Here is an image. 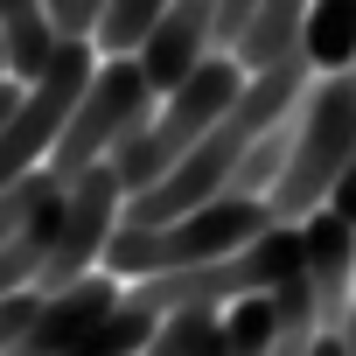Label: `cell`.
<instances>
[{"label":"cell","mask_w":356,"mask_h":356,"mask_svg":"<svg viewBox=\"0 0 356 356\" xmlns=\"http://www.w3.org/2000/svg\"><path fill=\"white\" fill-rule=\"evenodd\" d=\"M245 77H252V70H245L238 56H210L182 91H168L161 112H154L140 133H126V140L112 147V175L126 182V196H147L154 182H168V175L182 168L210 133H217V119L238 105Z\"/></svg>","instance_id":"cell-1"},{"label":"cell","mask_w":356,"mask_h":356,"mask_svg":"<svg viewBox=\"0 0 356 356\" xmlns=\"http://www.w3.org/2000/svg\"><path fill=\"white\" fill-rule=\"evenodd\" d=\"M266 231H273V203H259V196H217V203L175 217V224H161V231L119 224L112 245H105V259H98V273L140 286V280H161V273H189V266L231 259V252H245V245L266 238Z\"/></svg>","instance_id":"cell-2"},{"label":"cell","mask_w":356,"mask_h":356,"mask_svg":"<svg viewBox=\"0 0 356 356\" xmlns=\"http://www.w3.org/2000/svg\"><path fill=\"white\" fill-rule=\"evenodd\" d=\"M356 154V63L335 77H314V91L293 112V161L273 189V224H307L314 210H328L342 168Z\"/></svg>","instance_id":"cell-3"},{"label":"cell","mask_w":356,"mask_h":356,"mask_svg":"<svg viewBox=\"0 0 356 356\" xmlns=\"http://www.w3.org/2000/svg\"><path fill=\"white\" fill-rule=\"evenodd\" d=\"M154 112H161V91L147 84L140 56H105L98 77L84 84V98H77V112H70L56 154H49V175L70 189L77 175H91L98 161H112V147H119L126 133H140Z\"/></svg>","instance_id":"cell-4"},{"label":"cell","mask_w":356,"mask_h":356,"mask_svg":"<svg viewBox=\"0 0 356 356\" xmlns=\"http://www.w3.org/2000/svg\"><path fill=\"white\" fill-rule=\"evenodd\" d=\"M119 224H126V182L112 175V161H98L91 175H77L70 196H63V224H56V245L42 259L35 293H63L84 273H98V259H105V245H112Z\"/></svg>","instance_id":"cell-5"},{"label":"cell","mask_w":356,"mask_h":356,"mask_svg":"<svg viewBox=\"0 0 356 356\" xmlns=\"http://www.w3.org/2000/svg\"><path fill=\"white\" fill-rule=\"evenodd\" d=\"M307 252V293H314V328H342L349 293H356V224L342 210H314L300 224Z\"/></svg>","instance_id":"cell-6"},{"label":"cell","mask_w":356,"mask_h":356,"mask_svg":"<svg viewBox=\"0 0 356 356\" xmlns=\"http://www.w3.org/2000/svg\"><path fill=\"white\" fill-rule=\"evenodd\" d=\"M126 300V280H112V273H84L77 286H63V293H42V314H35V328L22 335V349L15 356H70L112 307Z\"/></svg>","instance_id":"cell-7"},{"label":"cell","mask_w":356,"mask_h":356,"mask_svg":"<svg viewBox=\"0 0 356 356\" xmlns=\"http://www.w3.org/2000/svg\"><path fill=\"white\" fill-rule=\"evenodd\" d=\"M0 35H8V77L35 84L56 56V22H49V0H0Z\"/></svg>","instance_id":"cell-8"},{"label":"cell","mask_w":356,"mask_h":356,"mask_svg":"<svg viewBox=\"0 0 356 356\" xmlns=\"http://www.w3.org/2000/svg\"><path fill=\"white\" fill-rule=\"evenodd\" d=\"M307 8L314 0H259V15L245 29V42L231 49L245 70H273L286 56H300V35H307Z\"/></svg>","instance_id":"cell-9"},{"label":"cell","mask_w":356,"mask_h":356,"mask_svg":"<svg viewBox=\"0 0 356 356\" xmlns=\"http://www.w3.org/2000/svg\"><path fill=\"white\" fill-rule=\"evenodd\" d=\"M63 196H70V189H63ZM63 196H56V203H42V210H35V224H29L22 238L0 245V300H15V293H29V286L42 280V259H49L56 224H63Z\"/></svg>","instance_id":"cell-10"},{"label":"cell","mask_w":356,"mask_h":356,"mask_svg":"<svg viewBox=\"0 0 356 356\" xmlns=\"http://www.w3.org/2000/svg\"><path fill=\"white\" fill-rule=\"evenodd\" d=\"M154 335H161V314H154V307H140V300L126 293V300H119V307H112V314H105L77 349H70V356H147V349H154Z\"/></svg>","instance_id":"cell-11"},{"label":"cell","mask_w":356,"mask_h":356,"mask_svg":"<svg viewBox=\"0 0 356 356\" xmlns=\"http://www.w3.org/2000/svg\"><path fill=\"white\" fill-rule=\"evenodd\" d=\"M175 8V0H105L98 15V56H140V42L161 29V15Z\"/></svg>","instance_id":"cell-12"},{"label":"cell","mask_w":356,"mask_h":356,"mask_svg":"<svg viewBox=\"0 0 356 356\" xmlns=\"http://www.w3.org/2000/svg\"><path fill=\"white\" fill-rule=\"evenodd\" d=\"M224 335H231V356H273L286 321L273 307V293H252V300H231L224 307Z\"/></svg>","instance_id":"cell-13"},{"label":"cell","mask_w":356,"mask_h":356,"mask_svg":"<svg viewBox=\"0 0 356 356\" xmlns=\"http://www.w3.org/2000/svg\"><path fill=\"white\" fill-rule=\"evenodd\" d=\"M286 161H293V119H286V126H273V133L245 154V168L231 175V196H259V203H273L280 175H286Z\"/></svg>","instance_id":"cell-14"},{"label":"cell","mask_w":356,"mask_h":356,"mask_svg":"<svg viewBox=\"0 0 356 356\" xmlns=\"http://www.w3.org/2000/svg\"><path fill=\"white\" fill-rule=\"evenodd\" d=\"M56 196H63V182H56L49 168H35L29 182H15L8 196H0V245H8V238H22V231L35 224V210H42V203H56Z\"/></svg>","instance_id":"cell-15"},{"label":"cell","mask_w":356,"mask_h":356,"mask_svg":"<svg viewBox=\"0 0 356 356\" xmlns=\"http://www.w3.org/2000/svg\"><path fill=\"white\" fill-rule=\"evenodd\" d=\"M35 314H42V293H35V286L15 293V300H0V356H15V349H22V335L35 328Z\"/></svg>","instance_id":"cell-16"},{"label":"cell","mask_w":356,"mask_h":356,"mask_svg":"<svg viewBox=\"0 0 356 356\" xmlns=\"http://www.w3.org/2000/svg\"><path fill=\"white\" fill-rule=\"evenodd\" d=\"M252 15H259V0H217V29H210V42H217V56H231V49L245 42V29H252Z\"/></svg>","instance_id":"cell-17"},{"label":"cell","mask_w":356,"mask_h":356,"mask_svg":"<svg viewBox=\"0 0 356 356\" xmlns=\"http://www.w3.org/2000/svg\"><path fill=\"white\" fill-rule=\"evenodd\" d=\"M49 22H56V35H91L84 29V0H49Z\"/></svg>","instance_id":"cell-18"},{"label":"cell","mask_w":356,"mask_h":356,"mask_svg":"<svg viewBox=\"0 0 356 356\" xmlns=\"http://www.w3.org/2000/svg\"><path fill=\"white\" fill-rule=\"evenodd\" d=\"M328 210H342V217L356 224V154H349V168H342V182H335V196H328Z\"/></svg>","instance_id":"cell-19"},{"label":"cell","mask_w":356,"mask_h":356,"mask_svg":"<svg viewBox=\"0 0 356 356\" xmlns=\"http://www.w3.org/2000/svg\"><path fill=\"white\" fill-rule=\"evenodd\" d=\"M300 356H349V349H342V328H307Z\"/></svg>","instance_id":"cell-20"},{"label":"cell","mask_w":356,"mask_h":356,"mask_svg":"<svg viewBox=\"0 0 356 356\" xmlns=\"http://www.w3.org/2000/svg\"><path fill=\"white\" fill-rule=\"evenodd\" d=\"M22 98H29V84H15V77H0V126H8V119L22 112Z\"/></svg>","instance_id":"cell-21"},{"label":"cell","mask_w":356,"mask_h":356,"mask_svg":"<svg viewBox=\"0 0 356 356\" xmlns=\"http://www.w3.org/2000/svg\"><path fill=\"white\" fill-rule=\"evenodd\" d=\"M98 15H105V0H84V29L98 35Z\"/></svg>","instance_id":"cell-22"},{"label":"cell","mask_w":356,"mask_h":356,"mask_svg":"<svg viewBox=\"0 0 356 356\" xmlns=\"http://www.w3.org/2000/svg\"><path fill=\"white\" fill-rule=\"evenodd\" d=\"M300 342H307V335H280V349H273V356H300Z\"/></svg>","instance_id":"cell-23"},{"label":"cell","mask_w":356,"mask_h":356,"mask_svg":"<svg viewBox=\"0 0 356 356\" xmlns=\"http://www.w3.org/2000/svg\"><path fill=\"white\" fill-rule=\"evenodd\" d=\"M0 77H8V35H0Z\"/></svg>","instance_id":"cell-24"}]
</instances>
